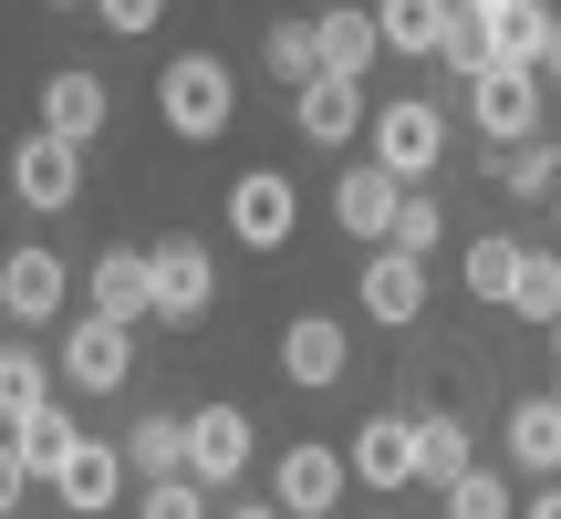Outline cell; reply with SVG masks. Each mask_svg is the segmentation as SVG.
Wrapping results in <instances>:
<instances>
[{"mask_svg":"<svg viewBox=\"0 0 561 519\" xmlns=\"http://www.w3.org/2000/svg\"><path fill=\"white\" fill-rule=\"evenodd\" d=\"M157 115H167V136H187V146L229 136V115H240V73H229L219 53H178L157 73Z\"/></svg>","mask_w":561,"mask_h":519,"instance_id":"obj_1","label":"cell"},{"mask_svg":"<svg viewBox=\"0 0 561 519\" xmlns=\"http://www.w3.org/2000/svg\"><path fill=\"white\" fill-rule=\"evenodd\" d=\"M11 198L32 208V219H62V208L83 198V146L53 136V125H42V136H21V146H11Z\"/></svg>","mask_w":561,"mask_h":519,"instance_id":"obj_2","label":"cell"},{"mask_svg":"<svg viewBox=\"0 0 561 519\" xmlns=\"http://www.w3.org/2000/svg\"><path fill=\"white\" fill-rule=\"evenodd\" d=\"M468 115H479L489 146H530L541 136V62H489L468 83Z\"/></svg>","mask_w":561,"mask_h":519,"instance_id":"obj_3","label":"cell"},{"mask_svg":"<svg viewBox=\"0 0 561 519\" xmlns=\"http://www.w3.org/2000/svg\"><path fill=\"white\" fill-rule=\"evenodd\" d=\"M437 157H447V115H437L426 94L375 104V166H396V177L416 187V177H437Z\"/></svg>","mask_w":561,"mask_h":519,"instance_id":"obj_4","label":"cell"},{"mask_svg":"<svg viewBox=\"0 0 561 519\" xmlns=\"http://www.w3.org/2000/svg\"><path fill=\"white\" fill-rule=\"evenodd\" d=\"M125 374H136V322H104V312L62 322V384L73 395H115Z\"/></svg>","mask_w":561,"mask_h":519,"instance_id":"obj_5","label":"cell"},{"mask_svg":"<svg viewBox=\"0 0 561 519\" xmlns=\"http://www.w3.org/2000/svg\"><path fill=\"white\" fill-rule=\"evenodd\" d=\"M291 229H301V187L280 177V166H250V177L229 187V240L240 250H291Z\"/></svg>","mask_w":561,"mask_h":519,"instance_id":"obj_6","label":"cell"},{"mask_svg":"<svg viewBox=\"0 0 561 519\" xmlns=\"http://www.w3.org/2000/svg\"><path fill=\"white\" fill-rule=\"evenodd\" d=\"M146 270H157V322H208V301H219V250L208 240H157Z\"/></svg>","mask_w":561,"mask_h":519,"instance_id":"obj_7","label":"cell"},{"mask_svg":"<svg viewBox=\"0 0 561 519\" xmlns=\"http://www.w3.org/2000/svg\"><path fill=\"white\" fill-rule=\"evenodd\" d=\"M354 301H364V322L405 333V322L426 312V260H416V250H396V240H375V260H364V280H354Z\"/></svg>","mask_w":561,"mask_h":519,"instance_id":"obj_8","label":"cell"},{"mask_svg":"<svg viewBox=\"0 0 561 519\" xmlns=\"http://www.w3.org/2000/svg\"><path fill=\"white\" fill-rule=\"evenodd\" d=\"M250 447H261V426H250L240 405H198V416H187V478H198V488H229L250 468Z\"/></svg>","mask_w":561,"mask_h":519,"instance_id":"obj_9","label":"cell"},{"mask_svg":"<svg viewBox=\"0 0 561 519\" xmlns=\"http://www.w3.org/2000/svg\"><path fill=\"white\" fill-rule=\"evenodd\" d=\"M83 312L104 322H157V270H146V250H94V270H83Z\"/></svg>","mask_w":561,"mask_h":519,"instance_id":"obj_10","label":"cell"},{"mask_svg":"<svg viewBox=\"0 0 561 519\" xmlns=\"http://www.w3.org/2000/svg\"><path fill=\"white\" fill-rule=\"evenodd\" d=\"M104 115H115V94H104V73H83V62H62V73H42V125L73 146L104 136Z\"/></svg>","mask_w":561,"mask_h":519,"instance_id":"obj_11","label":"cell"},{"mask_svg":"<svg viewBox=\"0 0 561 519\" xmlns=\"http://www.w3.org/2000/svg\"><path fill=\"white\" fill-rule=\"evenodd\" d=\"M343 364H354V343H343V322H333V312H301L291 333H280V374H291L301 395L343 384Z\"/></svg>","mask_w":561,"mask_h":519,"instance_id":"obj_12","label":"cell"},{"mask_svg":"<svg viewBox=\"0 0 561 519\" xmlns=\"http://www.w3.org/2000/svg\"><path fill=\"white\" fill-rule=\"evenodd\" d=\"M343 478H354V458H343V447H312V437L280 447V509H291V519H322V509L343 499Z\"/></svg>","mask_w":561,"mask_h":519,"instance_id":"obj_13","label":"cell"},{"mask_svg":"<svg viewBox=\"0 0 561 519\" xmlns=\"http://www.w3.org/2000/svg\"><path fill=\"white\" fill-rule=\"evenodd\" d=\"M291 125H301L312 146H343V136H364L375 115H364V83H354V73H312V83L291 94Z\"/></svg>","mask_w":561,"mask_h":519,"instance_id":"obj_14","label":"cell"},{"mask_svg":"<svg viewBox=\"0 0 561 519\" xmlns=\"http://www.w3.org/2000/svg\"><path fill=\"white\" fill-rule=\"evenodd\" d=\"M125 478H136V468H125V447H104V437H83L73 447V458H62V509H73V519H104V509H115L125 499Z\"/></svg>","mask_w":561,"mask_h":519,"instance_id":"obj_15","label":"cell"},{"mask_svg":"<svg viewBox=\"0 0 561 519\" xmlns=\"http://www.w3.org/2000/svg\"><path fill=\"white\" fill-rule=\"evenodd\" d=\"M396 198H405L396 166H343L333 177V219L354 229V240H396Z\"/></svg>","mask_w":561,"mask_h":519,"instance_id":"obj_16","label":"cell"},{"mask_svg":"<svg viewBox=\"0 0 561 519\" xmlns=\"http://www.w3.org/2000/svg\"><path fill=\"white\" fill-rule=\"evenodd\" d=\"M343 458H354L364 488H405V478H416V416H364Z\"/></svg>","mask_w":561,"mask_h":519,"instance_id":"obj_17","label":"cell"},{"mask_svg":"<svg viewBox=\"0 0 561 519\" xmlns=\"http://www.w3.org/2000/svg\"><path fill=\"white\" fill-rule=\"evenodd\" d=\"M0 312H11V322H53L62 312V260L42 240H21L11 260H0Z\"/></svg>","mask_w":561,"mask_h":519,"instance_id":"obj_18","label":"cell"},{"mask_svg":"<svg viewBox=\"0 0 561 519\" xmlns=\"http://www.w3.org/2000/svg\"><path fill=\"white\" fill-rule=\"evenodd\" d=\"M312 42H322V73H375L385 62V32H375V11H312Z\"/></svg>","mask_w":561,"mask_h":519,"instance_id":"obj_19","label":"cell"},{"mask_svg":"<svg viewBox=\"0 0 561 519\" xmlns=\"http://www.w3.org/2000/svg\"><path fill=\"white\" fill-rule=\"evenodd\" d=\"M125 468H136V478H187V416H157V405H146V416L125 426Z\"/></svg>","mask_w":561,"mask_h":519,"instance_id":"obj_20","label":"cell"},{"mask_svg":"<svg viewBox=\"0 0 561 519\" xmlns=\"http://www.w3.org/2000/svg\"><path fill=\"white\" fill-rule=\"evenodd\" d=\"M11 447H21V468H32V478L53 488V478H62V458H73V447H83V426L62 416V405H32V416L11 426Z\"/></svg>","mask_w":561,"mask_h":519,"instance_id":"obj_21","label":"cell"},{"mask_svg":"<svg viewBox=\"0 0 561 519\" xmlns=\"http://www.w3.org/2000/svg\"><path fill=\"white\" fill-rule=\"evenodd\" d=\"M468 468H479V437H468L458 416H416V478L426 488H458Z\"/></svg>","mask_w":561,"mask_h":519,"instance_id":"obj_22","label":"cell"},{"mask_svg":"<svg viewBox=\"0 0 561 519\" xmlns=\"http://www.w3.org/2000/svg\"><path fill=\"white\" fill-rule=\"evenodd\" d=\"M447 21H458V0H375V32L385 53H437Z\"/></svg>","mask_w":561,"mask_h":519,"instance_id":"obj_23","label":"cell"},{"mask_svg":"<svg viewBox=\"0 0 561 519\" xmlns=\"http://www.w3.org/2000/svg\"><path fill=\"white\" fill-rule=\"evenodd\" d=\"M510 458H520V468H541V478H561V395L510 405Z\"/></svg>","mask_w":561,"mask_h":519,"instance_id":"obj_24","label":"cell"},{"mask_svg":"<svg viewBox=\"0 0 561 519\" xmlns=\"http://www.w3.org/2000/svg\"><path fill=\"white\" fill-rule=\"evenodd\" d=\"M32 405H53V354H32V343H0V426H21Z\"/></svg>","mask_w":561,"mask_h":519,"instance_id":"obj_25","label":"cell"},{"mask_svg":"<svg viewBox=\"0 0 561 519\" xmlns=\"http://www.w3.org/2000/svg\"><path fill=\"white\" fill-rule=\"evenodd\" d=\"M551 32H561L551 0H510V11H489V42H500V62H541V53H551Z\"/></svg>","mask_w":561,"mask_h":519,"instance_id":"obj_26","label":"cell"},{"mask_svg":"<svg viewBox=\"0 0 561 519\" xmlns=\"http://www.w3.org/2000/svg\"><path fill=\"white\" fill-rule=\"evenodd\" d=\"M510 312L520 322H561V250H520V280H510Z\"/></svg>","mask_w":561,"mask_h":519,"instance_id":"obj_27","label":"cell"},{"mask_svg":"<svg viewBox=\"0 0 561 519\" xmlns=\"http://www.w3.org/2000/svg\"><path fill=\"white\" fill-rule=\"evenodd\" d=\"M437 62H447V73H458V83H479L489 62H500V42H489V11H458V21H447Z\"/></svg>","mask_w":561,"mask_h":519,"instance_id":"obj_28","label":"cell"},{"mask_svg":"<svg viewBox=\"0 0 561 519\" xmlns=\"http://www.w3.org/2000/svg\"><path fill=\"white\" fill-rule=\"evenodd\" d=\"M261 62H271V73H280V83H291V94H301V83L322 73V42H312V21H271Z\"/></svg>","mask_w":561,"mask_h":519,"instance_id":"obj_29","label":"cell"},{"mask_svg":"<svg viewBox=\"0 0 561 519\" xmlns=\"http://www.w3.org/2000/svg\"><path fill=\"white\" fill-rule=\"evenodd\" d=\"M510 280H520V240H468V291L510 301Z\"/></svg>","mask_w":561,"mask_h":519,"instance_id":"obj_30","label":"cell"},{"mask_svg":"<svg viewBox=\"0 0 561 519\" xmlns=\"http://www.w3.org/2000/svg\"><path fill=\"white\" fill-rule=\"evenodd\" d=\"M500 187H510V198H551V187H561V157H551L541 136H530V146H510V166H500Z\"/></svg>","mask_w":561,"mask_h":519,"instance_id":"obj_31","label":"cell"},{"mask_svg":"<svg viewBox=\"0 0 561 519\" xmlns=\"http://www.w3.org/2000/svg\"><path fill=\"white\" fill-rule=\"evenodd\" d=\"M437 240H447V208L426 198V187H405V198H396V250H416V260H426Z\"/></svg>","mask_w":561,"mask_h":519,"instance_id":"obj_32","label":"cell"},{"mask_svg":"<svg viewBox=\"0 0 561 519\" xmlns=\"http://www.w3.org/2000/svg\"><path fill=\"white\" fill-rule=\"evenodd\" d=\"M447 519H520V509H510V488L489 478V468H468V478L447 488Z\"/></svg>","mask_w":561,"mask_h":519,"instance_id":"obj_33","label":"cell"},{"mask_svg":"<svg viewBox=\"0 0 561 519\" xmlns=\"http://www.w3.org/2000/svg\"><path fill=\"white\" fill-rule=\"evenodd\" d=\"M136 519H208V488L198 478H146V509Z\"/></svg>","mask_w":561,"mask_h":519,"instance_id":"obj_34","label":"cell"},{"mask_svg":"<svg viewBox=\"0 0 561 519\" xmlns=\"http://www.w3.org/2000/svg\"><path fill=\"white\" fill-rule=\"evenodd\" d=\"M94 21H104V32H125V42H146L167 21V0H94Z\"/></svg>","mask_w":561,"mask_h":519,"instance_id":"obj_35","label":"cell"},{"mask_svg":"<svg viewBox=\"0 0 561 519\" xmlns=\"http://www.w3.org/2000/svg\"><path fill=\"white\" fill-rule=\"evenodd\" d=\"M21 488H32V468H21V447H11V437H0V519H11V509H21Z\"/></svg>","mask_w":561,"mask_h":519,"instance_id":"obj_36","label":"cell"},{"mask_svg":"<svg viewBox=\"0 0 561 519\" xmlns=\"http://www.w3.org/2000/svg\"><path fill=\"white\" fill-rule=\"evenodd\" d=\"M520 519H561V478H551V488H541V499H530Z\"/></svg>","mask_w":561,"mask_h":519,"instance_id":"obj_37","label":"cell"},{"mask_svg":"<svg viewBox=\"0 0 561 519\" xmlns=\"http://www.w3.org/2000/svg\"><path fill=\"white\" fill-rule=\"evenodd\" d=\"M541 83H561V32H551V53H541Z\"/></svg>","mask_w":561,"mask_h":519,"instance_id":"obj_38","label":"cell"},{"mask_svg":"<svg viewBox=\"0 0 561 519\" xmlns=\"http://www.w3.org/2000/svg\"><path fill=\"white\" fill-rule=\"evenodd\" d=\"M229 519H291V509H280V499H271V509H229Z\"/></svg>","mask_w":561,"mask_h":519,"instance_id":"obj_39","label":"cell"},{"mask_svg":"<svg viewBox=\"0 0 561 519\" xmlns=\"http://www.w3.org/2000/svg\"><path fill=\"white\" fill-rule=\"evenodd\" d=\"M458 11H510V0H458Z\"/></svg>","mask_w":561,"mask_h":519,"instance_id":"obj_40","label":"cell"},{"mask_svg":"<svg viewBox=\"0 0 561 519\" xmlns=\"http://www.w3.org/2000/svg\"><path fill=\"white\" fill-rule=\"evenodd\" d=\"M551 354H561V322H551Z\"/></svg>","mask_w":561,"mask_h":519,"instance_id":"obj_41","label":"cell"},{"mask_svg":"<svg viewBox=\"0 0 561 519\" xmlns=\"http://www.w3.org/2000/svg\"><path fill=\"white\" fill-rule=\"evenodd\" d=\"M53 11H73V0H53Z\"/></svg>","mask_w":561,"mask_h":519,"instance_id":"obj_42","label":"cell"},{"mask_svg":"<svg viewBox=\"0 0 561 519\" xmlns=\"http://www.w3.org/2000/svg\"><path fill=\"white\" fill-rule=\"evenodd\" d=\"M551 208H561V187H551Z\"/></svg>","mask_w":561,"mask_h":519,"instance_id":"obj_43","label":"cell"},{"mask_svg":"<svg viewBox=\"0 0 561 519\" xmlns=\"http://www.w3.org/2000/svg\"><path fill=\"white\" fill-rule=\"evenodd\" d=\"M551 395H561V384H551Z\"/></svg>","mask_w":561,"mask_h":519,"instance_id":"obj_44","label":"cell"}]
</instances>
